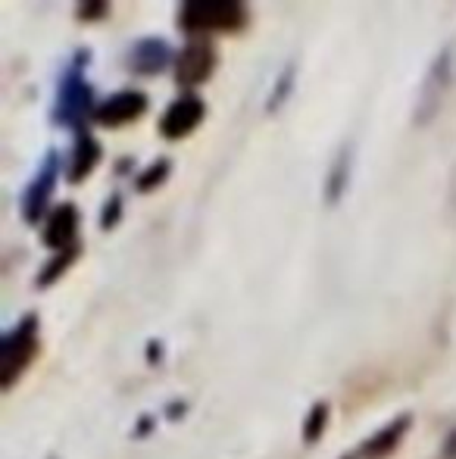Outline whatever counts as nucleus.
I'll return each instance as SVG.
<instances>
[{
	"label": "nucleus",
	"mask_w": 456,
	"mask_h": 459,
	"mask_svg": "<svg viewBox=\"0 0 456 459\" xmlns=\"http://www.w3.org/2000/svg\"><path fill=\"white\" fill-rule=\"evenodd\" d=\"M203 100L194 94H185L178 97L176 103H169L163 113V119H159V132H163V138H185V134H191L197 126H201L203 119Z\"/></svg>",
	"instance_id": "4"
},
{
	"label": "nucleus",
	"mask_w": 456,
	"mask_h": 459,
	"mask_svg": "<svg viewBox=\"0 0 456 459\" xmlns=\"http://www.w3.org/2000/svg\"><path fill=\"white\" fill-rule=\"evenodd\" d=\"M54 176H56V153H50V157L44 160L41 172H38L35 185L25 191V206H22V210H25V216H29L31 222H38V219H41L44 204H47L50 191H54Z\"/></svg>",
	"instance_id": "8"
},
{
	"label": "nucleus",
	"mask_w": 456,
	"mask_h": 459,
	"mask_svg": "<svg viewBox=\"0 0 456 459\" xmlns=\"http://www.w3.org/2000/svg\"><path fill=\"white\" fill-rule=\"evenodd\" d=\"M35 357H38V319L35 316H25V319L6 334L4 353H0V359H4V368H0L4 378L0 381H4L6 391L16 385V378L31 366Z\"/></svg>",
	"instance_id": "2"
},
{
	"label": "nucleus",
	"mask_w": 456,
	"mask_h": 459,
	"mask_svg": "<svg viewBox=\"0 0 456 459\" xmlns=\"http://www.w3.org/2000/svg\"><path fill=\"white\" fill-rule=\"evenodd\" d=\"M166 63H169V48H166V41H159V38L138 41L132 48V56H128V66H132L134 73H141V75L159 73Z\"/></svg>",
	"instance_id": "9"
},
{
	"label": "nucleus",
	"mask_w": 456,
	"mask_h": 459,
	"mask_svg": "<svg viewBox=\"0 0 456 459\" xmlns=\"http://www.w3.org/2000/svg\"><path fill=\"white\" fill-rule=\"evenodd\" d=\"M166 172H169V160H157V163L151 166V169L144 172V176L138 178V191H153L159 182H166Z\"/></svg>",
	"instance_id": "14"
},
{
	"label": "nucleus",
	"mask_w": 456,
	"mask_h": 459,
	"mask_svg": "<svg viewBox=\"0 0 456 459\" xmlns=\"http://www.w3.org/2000/svg\"><path fill=\"white\" fill-rule=\"evenodd\" d=\"M178 25L188 35H210V31H241L247 25V10L237 0H194L178 10Z\"/></svg>",
	"instance_id": "1"
},
{
	"label": "nucleus",
	"mask_w": 456,
	"mask_h": 459,
	"mask_svg": "<svg viewBox=\"0 0 456 459\" xmlns=\"http://www.w3.org/2000/svg\"><path fill=\"white\" fill-rule=\"evenodd\" d=\"M107 13V4H94V6H82L79 16H104Z\"/></svg>",
	"instance_id": "16"
},
{
	"label": "nucleus",
	"mask_w": 456,
	"mask_h": 459,
	"mask_svg": "<svg viewBox=\"0 0 456 459\" xmlns=\"http://www.w3.org/2000/svg\"><path fill=\"white\" fill-rule=\"evenodd\" d=\"M116 212H119V197H110V206H107V212H104V225H107V229H113Z\"/></svg>",
	"instance_id": "15"
},
{
	"label": "nucleus",
	"mask_w": 456,
	"mask_h": 459,
	"mask_svg": "<svg viewBox=\"0 0 456 459\" xmlns=\"http://www.w3.org/2000/svg\"><path fill=\"white\" fill-rule=\"evenodd\" d=\"M325 422H329V403H316L306 416V425H304V437L310 444H316L325 431Z\"/></svg>",
	"instance_id": "13"
},
{
	"label": "nucleus",
	"mask_w": 456,
	"mask_h": 459,
	"mask_svg": "<svg viewBox=\"0 0 456 459\" xmlns=\"http://www.w3.org/2000/svg\"><path fill=\"white\" fill-rule=\"evenodd\" d=\"M216 69V48L203 38L188 41L176 56V82L185 88L203 85Z\"/></svg>",
	"instance_id": "3"
},
{
	"label": "nucleus",
	"mask_w": 456,
	"mask_h": 459,
	"mask_svg": "<svg viewBox=\"0 0 456 459\" xmlns=\"http://www.w3.org/2000/svg\"><path fill=\"white\" fill-rule=\"evenodd\" d=\"M407 429H409V416L394 419V422L384 425L378 435H372L369 441L359 447V456H363V459H382V456L394 454L397 444H400V437L407 435Z\"/></svg>",
	"instance_id": "10"
},
{
	"label": "nucleus",
	"mask_w": 456,
	"mask_h": 459,
	"mask_svg": "<svg viewBox=\"0 0 456 459\" xmlns=\"http://www.w3.org/2000/svg\"><path fill=\"white\" fill-rule=\"evenodd\" d=\"M144 109H147V97L141 91H116L94 107V119L107 128H119L125 122H134Z\"/></svg>",
	"instance_id": "5"
},
{
	"label": "nucleus",
	"mask_w": 456,
	"mask_h": 459,
	"mask_svg": "<svg viewBox=\"0 0 456 459\" xmlns=\"http://www.w3.org/2000/svg\"><path fill=\"white\" fill-rule=\"evenodd\" d=\"M75 256H79V247H69V250H63V254H54V260H50L47 266L38 273V288H47L50 281H56L60 273L75 260Z\"/></svg>",
	"instance_id": "12"
},
{
	"label": "nucleus",
	"mask_w": 456,
	"mask_h": 459,
	"mask_svg": "<svg viewBox=\"0 0 456 459\" xmlns=\"http://www.w3.org/2000/svg\"><path fill=\"white\" fill-rule=\"evenodd\" d=\"M91 107V88L82 82V75H69L66 85L60 91V103H56V119L60 122H82L85 109Z\"/></svg>",
	"instance_id": "7"
},
{
	"label": "nucleus",
	"mask_w": 456,
	"mask_h": 459,
	"mask_svg": "<svg viewBox=\"0 0 456 459\" xmlns=\"http://www.w3.org/2000/svg\"><path fill=\"white\" fill-rule=\"evenodd\" d=\"M75 231H79V210L73 204H60L56 210H50L47 222H44L41 241L47 244L54 254H63V250L73 247Z\"/></svg>",
	"instance_id": "6"
},
{
	"label": "nucleus",
	"mask_w": 456,
	"mask_h": 459,
	"mask_svg": "<svg viewBox=\"0 0 456 459\" xmlns=\"http://www.w3.org/2000/svg\"><path fill=\"white\" fill-rule=\"evenodd\" d=\"M100 160V144L91 134H82L73 147V160H69V182H85L88 172L98 166Z\"/></svg>",
	"instance_id": "11"
}]
</instances>
